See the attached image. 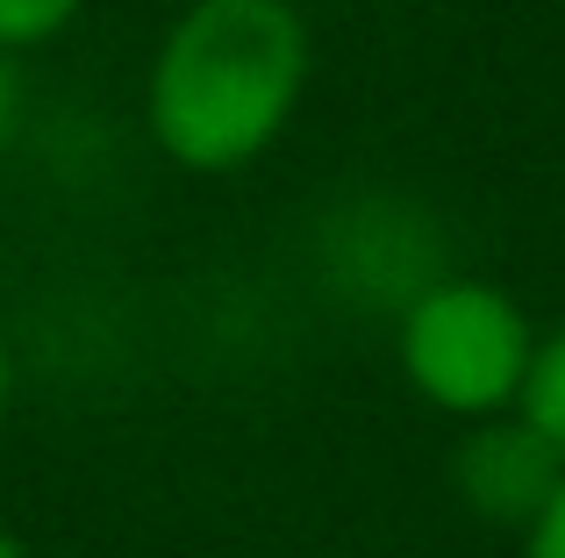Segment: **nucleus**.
<instances>
[{
    "mask_svg": "<svg viewBox=\"0 0 565 558\" xmlns=\"http://www.w3.org/2000/svg\"><path fill=\"white\" fill-rule=\"evenodd\" d=\"M8 129H14V65L0 51V143H8Z\"/></svg>",
    "mask_w": 565,
    "mask_h": 558,
    "instance_id": "nucleus-7",
    "label": "nucleus"
},
{
    "mask_svg": "<svg viewBox=\"0 0 565 558\" xmlns=\"http://www.w3.org/2000/svg\"><path fill=\"white\" fill-rule=\"evenodd\" d=\"M8 394H14V358H8V336H0V416H8Z\"/></svg>",
    "mask_w": 565,
    "mask_h": 558,
    "instance_id": "nucleus-8",
    "label": "nucleus"
},
{
    "mask_svg": "<svg viewBox=\"0 0 565 558\" xmlns=\"http://www.w3.org/2000/svg\"><path fill=\"white\" fill-rule=\"evenodd\" d=\"M451 480H458V494H466L472 516L509 523V530H530V523L544 516V502L558 494L565 459L509 408V416L472 422V437L458 444V459H451Z\"/></svg>",
    "mask_w": 565,
    "mask_h": 558,
    "instance_id": "nucleus-3",
    "label": "nucleus"
},
{
    "mask_svg": "<svg viewBox=\"0 0 565 558\" xmlns=\"http://www.w3.org/2000/svg\"><path fill=\"white\" fill-rule=\"evenodd\" d=\"M523 558H565V480H558L552 502H544V516L523 530Z\"/></svg>",
    "mask_w": 565,
    "mask_h": 558,
    "instance_id": "nucleus-6",
    "label": "nucleus"
},
{
    "mask_svg": "<svg viewBox=\"0 0 565 558\" xmlns=\"http://www.w3.org/2000/svg\"><path fill=\"white\" fill-rule=\"evenodd\" d=\"M515 416L544 437V444L565 459V322L558 330H537V351H530L523 394H515Z\"/></svg>",
    "mask_w": 565,
    "mask_h": 558,
    "instance_id": "nucleus-4",
    "label": "nucleus"
},
{
    "mask_svg": "<svg viewBox=\"0 0 565 558\" xmlns=\"http://www.w3.org/2000/svg\"><path fill=\"white\" fill-rule=\"evenodd\" d=\"M530 351H537V330L494 279H429L401 315V373L429 408L458 422L509 416Z\"/></svg>",
    "mask_w": 565,
    "mask_h": 558,
    "instance_id": "nucleus-2",
    "label": "nucleus"
},
{
    "mask_svg": "<svg viewBox=\"0 0 565 558\" xmlns=\"http://www.w3.org/2000/svg\"><path fill=\"white\" fill-rule=\"evenodd\" d=\"M172 8H186V0H172Z\"/></svg>",
    "mask_w": 565,
    "mask_h": 558,
    "instance_id": "nucleus-10",
    "label": "nucleus"
},
{
    "mask_svg": "<svg viewBox=\"0 0 565 558\" xmlns=\"http://www.w3.org/2000/svg\"><path fill=\"white\" fill-rule=\"evenodd\" d=\"M316 43L294 0H186L158 36L143 122L186 172H244L308 94Z\"/></svg>",
    "mask_w": 565,
    "mask_h": 558,
    "instance_id": "nucleus-1",
    "label": "nucleus"
},
{
    "mask_svg": "<svg viewBox=\"0 0 565 558\" xmlns=\"http://www.w3.org/2000/svg\"><path fill=\"white\" fill-rule=\"evenodd\" d=\"M0 558H29V551H22V537H8V530H0Z\"/></svg>",
    "mask_w": 565,
    "mask_h": 558,
    "instance_id": "nucleus-9",
    "label": "nucleus"
},
{
    "mask_svg": "<svg viewBox=\"0 0 565 558\" xmlns=\"http://www.w3.org/2000/svg\"><path fill=\"white\" fill-rule=\"evenodd\" d=\"M86 0H0V51H36L79 22Z\"/></svg>",
    "mask_w": 565,
    "mask_h": 558,
    "instance_id": "nucleus-5",
    "label": "nucleus"
}]
</instances>
